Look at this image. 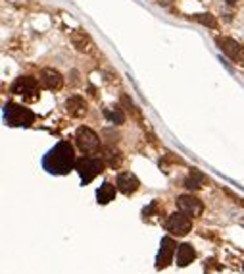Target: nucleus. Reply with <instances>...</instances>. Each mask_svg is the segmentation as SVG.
Here are the masks:
<instances>
[{
	"instance_id": "obj_1",
	"label": "nucleus",
	"mask_w": 244,
	"mask_h": 274,
	"mask_svg": "<svg viewBox=\"0 0 244 274\" xmlns=\"http://www.w3.org/2000/svg\"><path fill=\"white\" fill-rule=\"evenodd\" d=\"M75 153H73V147L68 141H60L58 145H54V149H50L42 161V166L50 172V174H58L63 176L68 174L70 170L75 168Z\"/></svg>"
},
{
	"instance_id": "obj_12",
	"label": "nucleus",
	"mask_w": 244,
	"mask_h": 274,
	"mask_svg": "<svg viewBox=\"0 0 244 274\" xmlns=\"http://www.w3.org/2000/svg\"><path fill=\"white\" fill-rule=\"evenodd\" d=\"M65 112L73 118H83L87 114V103L81 97H70L65 101Z\"/></svg>"
},
{
	"instance_id": "obj_7",
	"label": "nucleus",
	"mask_w": 244,
	"mask_h": 274,
	"mask_svg": "<svg viewBox=\"0 0 244 274\" xmlns=\"http://www.w3.org/2000/svg\"><path fill=\"white\" fill-rule=\"evenodd\" d=\"M177 209L185 214H189V217H200L204 212V205L194 195H179L177 197Z\"/></svg>"
},
{
	"instance_id": "obj_4",
	"label": "nucleus",
	"mask_w": 244,
	"mask_h": 274,
	"mask_svg": "<svg viewBox=\"0 0 244 274\" xmlns=\"http://www.w3.org/2000/svg\"><path fill=\"white\" fill-rule=\"evenodd\" d=\"M75 141H77V147L87 154H93L100 149V139L96 135L95 131L87 126H81L75 133Z\"/></svg>"
},
{
	"instance_id": "obj_19",
	"label": "nucleus",
	"mask_w": 244,
	"mask_h": 274,
	"mask_svg": "<svg viewBox=\"0 0 244 274\" xmlns=\"http://www.w3.org/2000/svg\"><path fill=\"white\" fill-rule=\"evenodd\" d=\"M236 0H227V4H235Z\"/></svg>"
},
{
	"instance_id": "obj_13",
	"label": "nucleus",
	"mask_w": 244,
	"mask_h": 274,
	"mask_svg": "<svg viewBox=\"0 0 244 274\" xmlns=\"http://www.w3.org/2000/svg\"><path fill=\"white\" fill-rule=\"evenodd\" d=\"M194 257H196V253H194L190 243H181V245L177 247V265L179 266L190 265V263L194 261Z\"/></svg>"
},
{
	"instance_id": "obj_2",
	"label": "nucleus",
	"mask_w": 244,
	"mask_h": 274,
	"mask_svg": "<svg viewBox=\"0 0 244 274\" xmlns=\"http://www.w3.org/2000/svg\"><path fill=\"white\" fill-rule=\"evenodd\" d=\"M4 120H6L8 126H17V128L25 126L27 128V126H31L33 122H35V114L21 105L8 103V105L4 106Z\"/></svg>"
},
{
	"instance_id": "obj_3",
	"label": "nucleus",
	"mask_w": 244,
	"mask_h": 274,
	"mask_svg": "<svg viewBox=\"0 0 244 274\" xmlns=\"http://www.w3.org/2000/svg\"><path fill=\"white\" fill-rule=\"evenodd\" d=\"M75 170L83 180V184H88L93 178H96L104 170V162L95 156H83L75 162Z\"/></svg>"
},
{
	"instance_id": "obj_16",
	"label": "nucleus",
	"mask_w": 244,
	"mask_h": 274,
	"mask_svg": "<svg viewBox=\"0 0 244 274\" xmlns=\"http://www.w3.org/2000/svg\"><path fill=\"white\" fill-rule=\"evenodd\" d=\"M104 114H106V118H108L110 122H114V124H123V122H125V112H123L119 106L106 108V110H104Z\"/></svg>"
},
{
	"instance_id": "obj_17",
	"label": "nucleus",
	"mask_w": 244,
	"mask_h": 274,
	"mask_svg": "<svg viewBox=\"0 0 244 274\" xmlns=\"http://www.w3.org/2000/svg\"><path fill=\"white\" fill-rule=\"evenodd\" d=\"M185 186L189 187V189H200V187H202V176H200L198 172H192V174L187 178Z\"/></svg>"
},
{
	"instance_id": "obj_15",
	"label": "nucleus",
	"mask_w": 244,
	"mask_h": 274,
	"mask_svg": "<svg viewBox=\"0 0 244 274\" xmlns=\"http://www.w3.org/2000/svg\"><path fill=\"white\" fill-rule=\"evenodd\" d=\"M96 197H98V203L106 205V203H110L112 199L116 197V187L112 186L110 182H106V184H102L100 189L96 191Z\"/></svg>"
},
{
	"instance_id": "obj_5",
	"label": "nucleus",
	"mask_w": 244,
	"mask_h": 274,
	"mask_svg": "<svg viewBox=\"0 0 244 274\" xmlns=\"http://www.w3.org/2000/svg\"><path fill=\"white\" fill-rule=\"evenodd\" d=\"M166 230L175 236H187L192 230V220L185 212H173L166 220Z\"/></svg>"
},
{
	"instance_id": "obj_8",
	"label": "nucleus",
	"mask_w": 244,
	"mask_h": 274,
	"mask_svg": "<svg viewBox=\"0 0 244 274\" xmlns=\"http://www.w3.org/2000/svg\"><path fill=\"white\" fill-rule=\"evenodd\" d=\"M217 45H219V49L223 50L233 62L244 64V47L240 43L229 39V37H221V39H217Z\"/></svg>"
},
{
	"instance_id": "obj_14",
	"label": "nucleus",
	"mask_w": 244,
	"mask_h": 274,
	"mask_svg": "<svg viewBox=\"0 0 244 274\" xmlns=\"http://www.w3.org/2000/svg\"><path fill=\"white\" fill-rule=\"evenodd\" d=\"M71 43H73L75 49L81 50V52H88V50L93 49V41H91V37H88L85 31H81V29L71 35Z\"/></svg>"
},
{
	"instance_id": "obj_9",
	"label": "nucleus",
	"mask_w": 244,
	"mask_h": 274,
	"mask_svg": "<svg viewBox=\"0 0 244 274\" xmlns=\"http://www.w3.org/2000/svg\"><path fill=\"white\" fill-rule=\"evenodd\" d=\"M39 80H40V85L45 89H48V91H58V89H62V85H63L62 73L52 70V68H45V70L40 72Z\"/></svg>"
},
{
	"instance_id": "obj_10",
	"label": "nucleus",
	"mask_w": 244,
	"mask_h": 274,
	"mask_svg": "<svg viewBox=\"0 0 244 274\" xmlns=\"http://www.w3.org/2000/svg\"><path fill=\"white\" fill-rule=\"evenodd\" d=\"M116 186H118V189L123 195H131L139 189L141 182H139V178L135 176V174H131V172H121V174L118 176Z\"/></svg>"
},
{
	"instance_id": "obj_6",
	"label": "nucleus",
	"mask_w": 244,
	"mask_h": 274,
	"mask_svg": "<svg viewBox=\"0 0 244 274\" xmlns=\"http://www.w3.org/2000/svg\"><path fill=\"white\" fill-rule=\"evenodd\" d=\"M12 93H16L19 97L33 101V99L39 97V83L33 80V77H29V75H24V77H19V80L14 81Z\"/></svg>"
},
{
	"instance_id": "obj_18",
	"label": "nucleus",
	"mask_w": 244,
	"mask_h": 274,
	"mask_svg": "<svg viewBox=\"0 0 244 274\" xmlns=\"http://www.w3.org/2000/svg\"><path fill=\"white\" fill-rule=\"evenodd\" d=\"M194 19L204 25H210V27H213V29L217 27V22H215V17H213L212 14H198V16H194Z\"/></svg>"
},
{
	"instance_id": "obj_11",
	"label": "nucleus",
	"mask_w": 244,
	"mask_h": 274,
	"mask_svg": "<svg viewBox=\"0 0 244 274\" xmlns=\"http://www.w3.org/2000/svg\"><path fill=\"white\" fill-rule=\"evenodd\" d=\"M177 251V245L171 238H164L162 240V247L158 253V268H166L171 261H173V253Z\"/></svg>"
}]
</instances>
